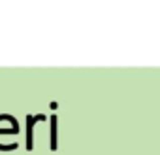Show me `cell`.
Returning <instances> with one entry per match:
<instances>
[{
	"instance_id": "cell-1",
	"label": "cell",
	"mask_w": 160,
	"mask_h": 155,
	"mask_svg": "<svg viewBox=\"0 0 160 155\" xmlns=\"http://www.w3.org/2000/svg\"><path fill=\"white\" fill-rule=\"evenodd\" d=\"M57 147V117H51V149Z\"/></svg>"
}]
</instances>
